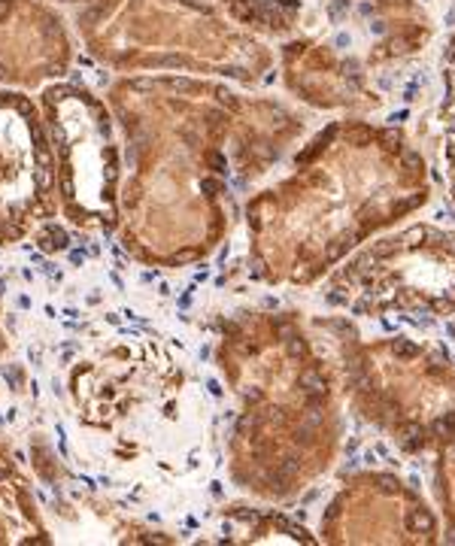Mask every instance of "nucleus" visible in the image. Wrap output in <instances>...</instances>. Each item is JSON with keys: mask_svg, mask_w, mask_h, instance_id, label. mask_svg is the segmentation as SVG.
<instances>
[{"mask_svg": "<svg viewBox=\"0 0 455 546\" xmlns=\"http://www.w3.org/2000/svg\"><path fill=\"white\" fill-rule=\"evenodd\" d=\"M395 352L400 358H413V355H419V346L416 343H407V340H395Z\"/></svg>", "mask_w": 455, "mask_h": 546, "instance_id": "nucleus-1", "label": "nucleus"}, {"mask_svg": "<svg viewBox=\"0 0 455 546\" xmlns=\"http://www.w3.org/2000/svg\"><path fill=\"white\" fill-rule=\"evenodd\" d=\"M15 107H19V113H22L25 118L33 115V107H30V100H28V97H19V100H15Z\"/></svg>", "mask_w": 455, "mask_h": 546, "instance_id": "nucleus-2", "label": "nucleus"}, {"mask_svg": "<svg viewBox=\"0 0 455 546\" xmlns=\"http://www.w3.org/2000/svg\"><path fill=\"white\" fill-rule=\"evenodd\" d=\"M49 179H52V176H49V167H37V185H40V188H46V185H49Z\"/></svg>", "mask_w": 455, "mask_h": 546, "instance_id": "nucleus-3", "label": "nucleus"}, {"mask_svg": "<svg viewBox=\"0 0 455 546\" xmlns=\"http://www.w3.org/2000/svg\"><path fill=\"white\" fill-rule=\"evenodd\" d=\"M410 525H413V528H431V519L422 516V513H416V516L410 519Z\"/></svg>", "mask_w": 455, "mask_h": 546, "instance_id": "nucleus-4", "label": "nucleus"}, {"mask_svg": "<svg viewBox=\"0 0 455 546\" xmlns=\"http://www.w3.org/2000/svg\"><path fill=\"white\" fill-rule=\"evenodd\" d=\"M203 191H209V195H213V191H219V182L216 179H203V185H200Z\"/></svg>", "mask_w": 455, "mask_h": 546, "instance_id": "nucleus-5", "label": "nucleus"}, {"mask_svg": "<svg viewBox=\"0 0 455 546\" xmlns=\"http://www.w3.org/2000/svg\"><path fill=\"white\" fill-rule=\"evenodd\" d=\"M173 88H179V91H188L191 82H185V79H173Z\"/></svg>", "mask_w": 455, "mask_h": 546, "instance_id": "nucleus-6", "label": "nucleus"}, {"mask_svg": "<svg viewBox=\"0 0 455 546\" xmlns=\"http://www.w3.org/2000/svg\"><path fill=\"white\" fill-rule=\"evenodd\" d=\"M3 376H6V382H12V385H19V374H15V371H3Z\"/></svg>", "mask_w": 455, "mask_h": 546, "instance_id": "nucleus-7", "label": "nucleus"}, {"mask_svg": "<svg viewBox=\"0 0 455 546\" xmlns=\"http://www.w3.org/2000/svg\"><path fill=\"white\" fill-rule=\"evenodd\" d=\"M9 15V0H0V19H6Z\"/></svg>", "mask_w": 455, "mask_h": 546, "instance_id": "nucleus-8", "label": "nucleus"}, {"mask_svg": "<svg viewBox=\"0 0 455 546\" xmlns=\"http://www.w3.org/2000/svg\"><path fill=\"white\" fill-rule=\"evenodd\" d=\"M206 389L213 392V395H222V389H219V382H216V379H209V382H206Z\"/></svg>", "mask_w": 455, "mask_h": 546, "instance_id": "nucleus-9", "label": "nucleus"}, {"mask_svg": "<svg viewBox=\"0 0 455 546\" xmlns=\"http://www.w3.org/2000/svg\"><path fill=\"white\" fill-rule=\"evenodd\" d=\"M283 6H285V9H294V6H297V0H283Z\"/></svg>", "mask_w": 455, "mask_h": 546, "instance_id": "nucleus-10", "label": "nucleus"}]
</instances>
